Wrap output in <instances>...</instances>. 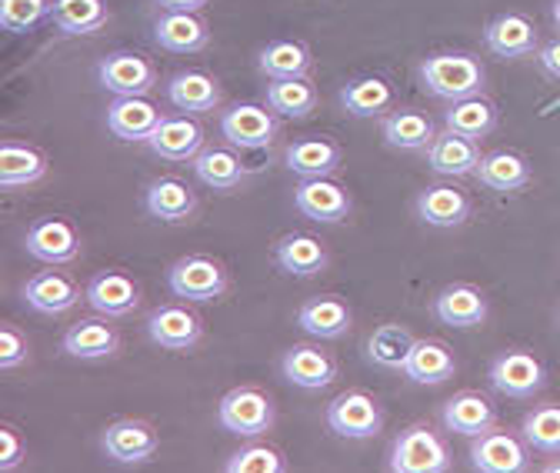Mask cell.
<instances>
[{"label":"cell","mask_w":560,"mask_h":473,"mask_svg":"<svg viewBox=\"0 0 560 473\" xmlns=\"http://www.w3.org/2000/svg\"><path fill=\"white\" fill-rule=\"evenodd\" d=\"M417 74L428 94H434L447 104L483 94V81H487L483 63L464 50H441V54L424 57Z\"/></svg>","instance_id":"obj_1"},{"label":"cell","mask_w":560,"mask_h":473,"mask_svg":"<svg viewBox=\"0 0 560 473\" xmlns=\"http://www.w3.org/2000/svg\"><path fill=\"white\" fill-rule=\"evenodd\" d=\"M451 463H454V457H451L444 434L428 424H413V427L400 430L394 437L390 457H387V466L394 473H444V470H451Z\"/></svg>","instance_id":"obj_2"},{"label":"cell","mask_w":560,"mask_h":473,"mask_svg":"<svg viewBox=\"0 0 560 473\" xmlns=\"http://www.w3.org/2000/svg\"><path fill=\"white\" fill-rule=\"evenodd\" d=\"M167 287L174 297H180L187 304H207V300H218L228 294L231 277H228V267L218 257L187 253V257L171 263Z\"/></svg>","instance_id":"obj_3"},{"label":"cell","mask_w":560,"mask_h":473,"mask_svg":"<svg viewBox=\"0 0 560 473\" xmlns=\"http://www.w3.org/2000/svg\"><path fill=\"white\" fill-rule=\"evenodd\" d=\"M327 427L343 440H371L384 430L381 400L368 390H343L327 403Z\"/></svg>","instance_id":"obj_4"},{"label":"cell","mask_w":560,"mask_h":473,"mask_svg":"<svg viewBox=\"0 0 560 473\" xmlns=\"http://www.w3.org/2000/svg\"><path fill=\"white\" fill-rule=\"evenodd\" d=\"M273 400L260 387H234L218 403V421L228 434L260 437L273 427Z\"/></svg>","instance_id":"obj_5"},{"label":"cell","mask_w":560,"mask_h":473,"mask_svg":"<svg viewBox=\"0 0 560 473\" xmlns=\"http://www.w3.org/2000/svg\"><path fill=\"white\" fill-rule=\"evenodd\" d=\"M280 133V117L267 104H234L221 114V138L237 151H264Z\"/></svg>","instance_id":"obj_6"},{"label":"cell","mask_w":560,"mask_h":473,"mask_svg":"<svg viewBox=\"0 0 560 473\" xmlns=\"http://www.w3.org/2000/svg\"><path fill=\"white\" fill-rule=\"evenodd\" d=\"M97 81L114 97H148L158 87V67L133 50H114L97 63Z\"/></svg>","instance_id":"obj_7"},{"label":"cell","mask_w":560,"mask_h":473,"mask_svg":"<svg viewBox=\"0 0 560 473\" xmlns=\"http://www.w3.org/2000/svg\"><path fill=\"white\" fill-rule=\"evenodd\" d=\"M148 336H151V344H158L161 351L187 354L200 344L203 320L187 307V300L184 304H161L148 317Z\"/></svg>","instance_id":"obj_8"},{"label":"cell","mask_w":560,"mask_h":473,"mask_svg":"<svg viewBox=\"0 0 560 473\" xmlns=\"http://www.w3.org/2000/svg\"><path fill=\"white\" fill-rule=\"evenodd\" d=\"M81 230L70 224L67 217H40L27 227L24 234V250L40 260V263H70V260H78L81 257Z\"/></svg>","instance_id":"obj_9"},{"label":"cell","mask_w":560,"mask_h":473,"mask_svg":"<svg viewBox=\"0 0 560 473\" xmlns=\"http://www.w3.org/2000/svg\"><path fill=\"white\" fill-rule=\"evenodd\" d=\"M470 466L480 473H521L530 466V444L524 434L487 430L470 444Z\"/></svg>","instance_id":"obj_10"},{"label":"cell","mask_w":560,"mask_h":473,"mask_svg":"<svg viewBox=\"0 0 560 473\" xmlns=\"http://www.w3.org/2000/svg\"><path fill=\"white\" fill-rule=\"evenodd\" d=\"M547 383V367L527 351H508L490 364V387L511 400H530Z\"/></svg>","instance_id":"obj_11"},{"label":"cell","mask_w":560,"mask_h":473,"mask_svg":"<svg viewBox=\"0 0 560 473\" xmlns=\"http://www.w3.org/2000/svg\"><path fill=\"white\" fill-rule=\"evenodd\" d=\"M158 447H161L158 430L144 421H133V417L114 421L101 434V450L114 463H148V460H154Z\"/></svg>","instance_id":"obj_12"},{"label":"cell","mask_w":560,"mask_h":473,"mask_svg":"<svg viewBox=\"0 0 560 473\" xmlns=\"http://www.w3.org/2000/svg\"><path fill=\"white\" fill-rule=\"evenodd\" d=\"M294 204L304 217L317 221V224H340L347 221L354 200H350L347 187H340L330 177H314V180H301L294 190Z\"/></svg>","instance_id":"obj_13"},{"label":"cell","mask_w":560,"mask_h":473,"mask_svg":"<svg viewBox=\"0 0 560 473\" xmlns=\"http://www.w3.org/2000/svg\"><path fill=\"white\" fill-rule=\"evenodd\" d=\"M24 304L37 314H47V317H57V314H67L74 310L81 304V284L63 274V270H40V274H34L24 291H21Z\"/></svg>","instance_id":"obj_14"},{"label":"cell","mask_w":560,"mask_h":473,"mask_svg":"<svg viewBox=\"0 0 560 473\" xmlns=\"http://www.w3.org/2000/svg\"><path fill=\"white\" fill-rule=\"evenodd\" d=\"M413 211L417 217L424 221L428 227H441V230H451V227H460L467 224L474 204L470 197L460 190V187H451V184H431L417 193L413 200Z\"/></svg>","instance_id":"obj_15"},{"label":"cell","mask_w":560,"mask_h":473,"mask_svg":"<svg viewBox=\"0 0 560 473\" xmlns=\"http://www.w3.org/2000/svg\"><path fill=\"white\" fill-rule=\"evenodd\" d=\"M148 147L171 164H187L203 151V127L190 117V114H177V117H164L158 123V130L151 133Z\"/></svg>","instance_id":"obj_16"},{"label":"cell","mask_w":560,"mask_h":473,"mask_svg":"<svg viewBox=\"0 0 560 473\" xmlns=\"http://www.w3.org/2000/svg\"><path fill=\"white\" fill-rule=\"evenodd\" d=\"M161 120L164 114L148 97H117L107 107V130L127 144H148Z\"/></svg>","instance_id":"obj_17"},{"label":"cell","mask_w":560,"mask_h":473,"mask_svg":"<svg viewBox=\"0 0 560 473\" xmlns=\"http://www.w3.org/2000/svg\"><path fill=\"white\" fill-rule=\"evenodd\" d=\"M84 300L101 314V317H127L140 307V287L133 277H127L124 270H101V274L91 277V284L84 287Z\"/></svg>","instance_id":"obj_18"},{"label":"cell","mask_w":560,"mask_h":473,"mask_svg":"<svg viewBox=\"0 0 560 473\" xmlns=\"http://www.w3.org/2000/svg\"><path fill=\"white\" fill-rule=\"evenodd\" d=\"M483 44L487 50L501 57V60H521V57H530L540 40H537V27L530 17L524 14H498L483 27Z\"/></svg>","instance_id":"obj_19"},{"label":"cell","mask_w":560,"mask_h":473,"mask_svg":"<svg viewBox=\"0 0 560 473\" xmlns=\"http://www.w3.org/2000/svg\"><path fill=\"white\" fill-rule=\"evenodd\" d=\"M441 421L451 434H460V437H480L487 430H494L498 424V407L490 403L483 393L477 390H460L454 393L444 411H441Z\"/></svg>","instance_id":"obj_20"},{"label":"cell","mask_w":560,"mask_h":473,"mask_svg":"<svg viewBox=\"0 0 560 473\" xmlns=\"http://www.w3.org/2000/svg\"><path fill=\"white\" fill-rule=\"evenodd\" d=\"M280 374L301 390H324L337 377V360L314 344H298L280 357Z\"/></svg>","instance_id":"obj_21"},{"label":"cell","mask_w":560,"mask_h":473,"mask_svg":"<svg viewBox=\"0 0 560 473\" xmlns=\"http://www.w3.org/2000/svg\"><path fill=\"white\" fill-rule=\"evenodd\" d=\"M171 107L197 117V114H210L218 110L221 100H224V91L218 84V78H210L207 71H177L167 87H164Z\"/></svg>","instance_id":"obj_22"},{"label":"cell","mask_w":560,"mask_h":473,"mask_svg":"<svg viewBox=\"0 0 560 473\" xmlns=\"http://www.w3.org/2000/svg\"><path fill=\"white\" fill-rule=\"evenodd\" d=\"M273 260L288 277H317L327 270L330 253L314 234H288L273 244Z\"/></svg>","instance_id":"obj_23"},{"label":"cell","mask_w":560,"mask_h":473,"mask_svg":"<svg viewBox=\"0 0 560 473\" xmlns=\"http://www.w3.org/2000/svg\"><path fill=\"white\" fill-rule=\"evenodd\" d=\"M384 133V144L390 151H404V154H417V151H428L438 138V127L428 114H420L413 107H400L384 114L381 123Z\"/></svg>","instance_id":"obj_24"},{"label":"cell","mask_w":560,"mask_h":473,"mask_svg":"<svg viewBox=\"0 0 560 473\" xmlns=\"http://www.w3.org/2000/svg\"><path fill=\"white\" fill-rule=\"evenodd\" d=\"M144 211L164 224H184L197 211V193L177 177H158L144 190Z\"/></svg>","instance_id":"obj_25"},{"label":"cell","mask_w":560,"mask_h":473,"mask_svg":"<svg viewBox=\"0 0 560 473\" xmlns=\"http://www.w3.org/2000/svg\"><path fill=\"white\" fill-rule=\"evenodd\" d=\"M343 151L337 141L330 138H301L288 147L284 164L291 174H298L301 180H314V177H334L340 170Z\"/></svg>","instance_id":"obj_26"},{"label":"cell","mask_w":560,"mask_h":473,"mask_svg":"<svg viewBox=\"0 0 560 473\" xmlns=\"http://www.w3.org/2000/svg\"><path fill=\"white\" fill-rule=\"evenodd\" d=\"M350 320H354V314H350V307L334 294L311 297L298 310V327L304 333L317 336V341H340V336L350 330Z\"/></svg>","instance_id":"obj_27"},{"label":"cell","mask_w":560,"mask_h":473,"mask_svg":"<svg viewBox=\"0 0 560 473\" xmlns=\"http://www.w3.org/2000/svg\"><path fill=\"white\" fill-rule=\"evenodd\" d=\"M434 317L457 330L480 327L487 320V297L474 284H447L434 297Z\"/></svg>","instance_id":"obj_28"},{"label":"cell","mask_w":560,"mask_h":473,"mask_svg":"<svg viewBox=\"0 0 560 473\" xmlns=\"http://www.w3.org/2000/svg\"><path fill=\"white\" fill-rule=\"evenodd\" d=\"M110 320V317H107ZM107 320H81L63 333V354L74 360H104L120 351V333Z\"/></svg>","instance_id":"obj_29"},{"label":"cell","mask_w":560,"mask_h":473,"mask_svg":"<svg viewBox=\"0 0 560 473\" xmlns=\"http://www.w3.org/2000/svg\"><path fill=\"white\" fill-rule=\"evenodd\" d=\"M480 147L477 141L464 138L457 130H444L434 138V144L428 147V167L441 177H467L477 170L480 164Z\"/></svg>","instance_id":"obj_30"},{"label":"cell","mask_w":560,"mask_h":473,"mask_svg":"<svg viewBox=\"0 0 560 473\" xmlns=\"http://www.w3.org/2000/svg\"><path fill=\"white\" fill-rule=\"evenodd\" d=\"M154 44L171 54H197L210 44V31L190 11H164L154 21Z\"/></svg>","instance_id":"obj_31"},{"label":"cell","mask_w":560,"mask_h":473,"mask_svg":"<svg viewBox=\"0 0 560 473\" xmlns=\"http://www.w3.org/2000/svg\"><path fill=\"white\" fill-rule=\"evenodd\" d=\"M194 174L203 187L218 190V193H231L241 184H247V177H250L247 164L231 147H203L194 157Z\"/></svg>","instance_id":"obj_32"},{"label":"cell","mask_w":560,"mask_h":473,"mask_svg":"<svg viewBox=\"0 0 560 473\" xmlns=\"http://www.w3.org/2000/svg\"><path fill=\"white\" fill-rule=\"evenodd\" d=\"M110 21L107 0H54L50 4V24L63 37H88L101 34Z\"/></svg>","instance_id":"obj_33"},{"label":"cell","mask_w":560,"mask_h":473,"mask_svg":"<svg viewBox=\"0 0 560 473\" xmlns=\"http://www.w3.org/2000/svg\"><path fill=\"white\" fill-rule=\"evenodd\" d=\"M457 374V360H454V351L441 341H417L407 364H404V377L410 383H420V387H438L444 380H451Z\"/></svg>","instance_id":"obj_34"},{"label":"cell","mask_w":560,"mask_h":473,"mask_svg":"<svg viewBox=\"0 0 560 473\" xmlns=\"http://www.w3.org/2000/svg\"><path fill=\"white\" fill-rule=\"evenodd\" d=\"M474 177L490 190L511 193V190H521V187L530 184V164L517 151H490V154L480 157Z\"/></svg>","instance_id":"obj_35"},{"label":"cell","mask_w":560,"mask_h":473,"mask_svg":"<svg viewBox=\"0 0 560 473\" xmlns=\"http://www.w3.org/2000/svg\"><path fill=\"white\" fill-rule=\"evenodd\" d=\"M340 107L350 117H384L394 107V87L377 74L354 78L340 87Z\"/></svg>","instance_id":"obj_36"},{"label":"cell","mask_w":560,"mask_h":473,"mask_svg":"<svg viewBox=\"0 0 560 473\" xmlns=\"http://www.w3.org/2000/svg\"><path fill=\"white\" fill-rule=\"evenodd\" d=\"M44 174H47V154L44 151H37L31 144H18V141L0 144V187L4 190L37 184Z\"/></svg>","instance_id":"obj_37"},{"label":"cell","mask_w":560,"mask_h":473,"mask_svg":"<svg viewBox=\"0 0 560 473\" xmlns=\"http://www.w3.org/2000/svg\"><path fill=\"white\" fill-rule=\"evenodd\" d=\"M311 47L301 44V40H273L260 50L257 57V67L260 74L270 78V81H294V78H307L311 71Z\"/></svg>","instance_id":"obj_38"},{"label":"cell","mask_w":560,"mask_h":473,"mask_svg":"<svg viewBox=\"0 0 560 473\" xmlns=\"http://www.w3.org/2000/svg\"><path fill=\"white\" fill-rule=\"evenodd\" d=\"M417 344V336L400 327V323H381L371 336H368V344H364V357L381 367V370H400L404 374V364L410 357Z\"/></svg>","instance_id":"obj_39"},{"label":"cell","mask_w":560,"mask_h":473,"mask_svg":"<svg viewBox=\"0 0 560 473\" xmlns=\"http://www.w3.org/2000/svg\"><path fill=\"white\" fill-rule=\"evenodd\" d=\"M444 123H447V130H457V133H464V138H470V141H480V138H487V133L498 127V107L490 104L483 94L464 97V100H454L444 110Z\"/></svg>","instance_id":"obj_40"},{"label":"cell","mask_w":560,"mask_h":473,"mask_svg":"<svg viewBox=\"0 0 560 473\" xmlns=\"http://www.w3.org/2000/svg\"><path fill=\"white\" fill-rule=\"evenodd\" d=\"M267 107L277 117H291V120H304L317 110V87L307 78H294V81H270L267 84Z\"/></svg>","instance_id":"obj_41"},{"label":"cell","mask_w":560,"mask_h":473,"mask_svg":"<svg viewBox=\"0 0 560 473\" xmlns=\"http://www.w3.org/2000/svg\"><path fill=\"white\" fill-rule=\"evenodd\" d=\"M521 434L530 444V450H537L544 457H560V403H544V407H534L524 417Z\"/></svg>","instance_id":"obj_42"},{"label":"cell","mask_w":560,"mask_h":473,"mask_svg":"<svg viewBox=\"0 0 560 473\" xmlns=\"http://www.w3.org/2000/svg\"><path fill=\"white\" fill-rule=\"evenodd\" d=\"M228 473H284L288 460L277 447L270 444H247L237 453H231V460L224 463Z\"/></svg>","instance_id":"obj_43"},{"label":"cell","mask_w":560,"mask_h":473,"mask_svg":"<svg viewBox=\"0 0 560 473\" xmlns=\"http://www.w3.org/2000/svg\"><path fill=\"white\" fill-rule=\"evenodd\" d=\"M54 0H0V27L11 34H27L40 21H50Z\"/></svg>","instance_id":"obj_44"},{"label":"cell","mask_w":560,"mask_h":473,"mask_svg":"<svg viewBox=\"0 0 560 473\" xmlns=\"http://www.w3.org/2000/svg\"><path fill=\"white\" fill-rule=\"evenodd\" d=\"M31 357V341L18 323H0V370H18Z\"/></svg>","instance_id":"obj_45"},{"label":"cell","mask_w":560,"mask_h":473,"mask_svg":"<svg viewBox=\"0 0 560 473\" xmlns=\"http://www.w3.org/2000/svg\"><path fill=\"white\" fill-rule=\"evenodd\" d=\"M24 457H27V444L11 424H4L0 427V470H18Z\"/></svg>","instance_id":"obj_46"},{"label":"cell","mask_w":560,"mask_h":473,"mask_svg":"<svg viewBox=\"0 0 560 473\" xmlns=\"http://www.w3.org/2000/svg\"><path fill=\"white\" fill-rule=\"evenodd\" d=\"M537 60H540V67H544V74H547V78L560 81V37H553L550 44H544V47L537 50Z\"/></svg>","instance_id":"obj_47"},{"label":"cell","mask_w":560,"mask_h":473,"mask_svg":"<svg viewBox=\"0 0 560 473\" xmlns=\"http://www.w3.org/2000/svg\"><path fill=\"white\" fill-rule=\"evenodd\" d=\"M154 4L161 11H190V14H197V11H203L210 4V0H154Z\"/></svg>","instance_id":"obj_48"},{"label":"cell","mask_w":560,"mask_h":473,"mask_svg":"<svg viewBox=\"0 0 560 473\" xmlns=\"http://www.w3.org/2000/svg\"><path fill=\"white\" fill-rule=\"evenodd\" d=\"M550 17H553V24L560 31V0H553V4H550Z\"/></svg>","instance_id":"obj_49"},{"label":"cell","mask_w":560,"mask_h":473,"mask_svg":"<svg viewBox=\"0 0 560 473\" xmlns=\"http://www.w3.org/2000/svg\"><path fill=\"white\" fill-rule=\"evenodd\" d=\"M544 470H547V473H560V460H553V463H547Z\"/></svg>","instance_id":"obj_50"}]
</instances>
